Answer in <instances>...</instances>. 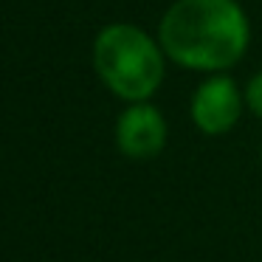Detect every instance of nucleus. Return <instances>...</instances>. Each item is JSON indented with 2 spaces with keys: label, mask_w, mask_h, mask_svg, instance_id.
<instances>
[{
  "label": "nucleus",
  "mask_w": 262,
  "mask_h": 262,
  "mask_svg": "<svg viewBox=\"0 0 262 262\" xmlns=\"http://www.w3.org/2000/svg\"><path fill=\"white\" fill-rule=\"evenodd\" d=\"M166 119L155 104L130 102L116 121V147L133 161H149L166 147Z\"/></svg>",
  "instance_id": "nucleus-4"
},
{
  "label": "nucleus",
  "mask_w": 262,
  "mask_h": 262,
  "mask_svg": "<svg viewBox=\"0 0 262 262\" xmlns=\"http://www.w3.org/2000/svg\"><path fill=\"white\" fill-rule=\"evenodd\" d=\"M243 93H245V107L262 119V71L256 76H251Z\"/></svg>",
  "instance_id": "nucleus-5"
},
{
  "label": "nucleus",
  "mask_w": 262,
  "mask_h": 262,
  "mask_svg": "<svg viewBox=\"0 0 262 262\" xmlns=\"http://www.w3.org/2000/svg\"><path fill=\"white\" fill-rule=\"evenodd\" d=\"M93 68L113 96L149 102L164 85L166 54L158 37L133 23H110L93 40Z\"/></svg>",
  "instance_id": "nucleus-2"
},
{
  "label": "nucleus",
  "mask_w": 262,
  "mask_h": 262,
  "mask_svg": "<svg viewBox=\"0 0 262 262\" xmlns=\"http://www.w3.org/2000/svg\"><path fill=\"white\" fill-rule=\"evenodd\" d=\"M166 59L200 74H223L245 57L251 23L237 0H175L158 23Z\"/></svg>",
  "instance_id": "nucleus-1"
},
{
  "label": "nucleus",
  "mask_w": 262,
  "mask_h": 262,
  "mask_svg": "<svg viewBox=\"0 0 262 262\" xmlns=\"http://www.w3.org/2000/svg\"><path fill=\"white\" fill-rule=\"evenodd\" d=\"M245 93L226 74H211L203 79L189 102L192 121L203 136H226L243 116Z\"/></svg>",
  "instance_id": "nucleus-3"
}]
</instances>
